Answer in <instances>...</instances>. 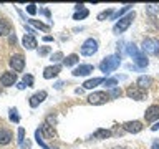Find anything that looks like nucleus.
<instances>
[{
  "label": "nucleus",
  "mask_w": 159,
  "mask_h": 149,
  "mask_svg": "<svg viewBox=\"0 0 159 149\" xmlns=\"http://www.w3.org/2000/svg\"><path fill=\"white\" fill-rule=\"evenodd\" d=\"M119 65H121V56L119 55H109V56L103 58V61L99 63V70L103 73H111L114 71Z\"/></svg>",
  "instance_id": "f257e3e1"
},
{
  "label": "nucleus",
  "mask_w": 159,
  "mask_h": 149,
  "mask_svg": "<svg viewBox=\"0 0 159 149\" xmlns=\"http://www.w3.org/2000/svg\"><path fill=\"white\" fill-rule=\"evenodd\" d=\"M128 53H129V55H131V56H133L134 63H136L138 66L144 68V66H148V65H149V60H148V56H146V55H144L143 52H139L136 45L129 43V45H128Z\"/></svg>",
  "instance_id": "f03ea898"
},
{
  "label": "nucleus",
  "mask_w": 159,
  "mask_h": 149,
  "mask_svg": "<svg viewBox=\"0 0 159 149\" xmlns=\"http://www.w3.org/2000/svg\"><path fill=\"white\" fill-rule=\"evenodd\" d=\"M143 53L144 55H152V56H159V40L157 38H144L143 40Z\"/></svg>",
  "instance_id": "7ed1b4c3"
},
{
  "label": "nucleus",
  "mask_w": 159,
  "mask_h": 149,
  "mask_svg": "<svg viewBox=\"0 0 159 149\" xmlns=\"http://www.w3.org/2000/svg\"><path fill=\"white\" fill-rule=\"evenodd\" d=\"M133 20H134V12L128 13L126 17H123L121 20H119V22H116V23H114V27H113V32L116 33V35L123 33V32H126V30L129 28V25L133 23Z\"/></svg>",
  "instance_id": "20e7f679"
},
{
  "label": "nucleus",
  "mask_w": 159,
  "mask_h": 149,
  "mask_svg": "<svg viewBox=\"0 0 159 149\" xmlns=\"http://www.w3.org/2000/svg\"><path fill=\"white\" fill-rule=\"evenodd\" d=\"M96 52H98V42L94 38L84 40L83 45H81V55H84V56H93Z\"/></svg>",
  "instance_id": "39448f33"
},
{
  "label": "nucleus",
  "mask_w": 159,
  "mask_h": 149,
  "mask_svg": "<svg viewBox=\"0 0 159 149\" xmlns=\"http://www.w3.org/2000/svg\"><path fill=\"white\" fill-rule=\"evenodd\" d=\"M108 99H109L108 93H104V91H94V93H91L88 96V103L89 104H104Z\"/></svg>",
  "instance_id": "423d86ee"
},
{
  "label": "nucleus",
  "mask_w": 159,
  "mask_h": 149,
  "mask_svg": "<svg viewBox=\"0 0 159 149\" xmlns=\"http://www.w3.org/2000/svg\"><path fill=\"white\" fill-rule=\"evenodd\" d=\"M126 94L129 98L136 99V101H143L144 99V89H141L138 84H131V86L126 89Z\"/></svg>",
  "instance_id": "0eeeda50"
},
{
  "label": "nucleus",
  "mask_w": 159,
  "mask_h": 149,
  "mask_svg": "<svg viewBox=\"0 0 159 149\" xmlns=\"http://www.w3.org/2000/svg\"><path fill=\"white\" fill-rule=\"evenodd\" d=\"M144 119H146V123H152L159 119V104H151L144 113Z\"/></svg>",
  "instance_id": "6e6552de"
},
{
  "label": "nucleus",
  "mask_w": 159,
  "mask_h": 149,
  "mask_svg": "<svg viewBox=\"0 0 159 149\" xmlns=\"http://www.w3.org/2000/svg\"><path fill=\"white\" fill-rule=\"evenodd\" d=\"M10 66H12L13 71H22L23 66H25V58L20 53L13 55V56L10 58Z\"/></svg>",
  "instance_id": "1a4fd4ad"
},
{
  "label": "nucleus",
  "mask_w": 159,
  "mask_h": 149,
  "mask_svg": "<svg viewBox=\"0 0 159 149\" xmlns=\"http://www.w3.org/2000/svg\"><path fill=\"white\" fill-rule=\"evenodd\" d=\"M143 123L141 121H128V123H124L123 124V131H126V133H133V134H136L139 131H143Z\"/></svg>",
  "instance_id": "9d476101"
},
{
  "label": "nucleus",
  "mask_w": 159,
  "mask_h": 149,
  "mask_svg": "<svg viewBox=\"0 0 159 149\" xmlns=\"http://www.w3.org/2000/svg\"><path fill=\"white\" fill-rule=\"evenodd\" d=\"M15 81H17V74L13 71H5L2 76H0L2 86H12V84H15Z\"/></svg>",
  "instance_id": "9b49d317"
},
{
  "label": "nucleus",
  "mask_w": 159,
  "mask_h": 149,
  "mask_svg": "<svg viewBox=\"0 0 159 149\" xmlns=\"http://www.w3.org/2000/svg\"><path fill=\"white\" fill-rule=\"evenodd\" d=\"M93 70H94L93 65H80L73 70V74L75 76H86V74L93 73Z\"/></svg>",
  "instance_id": "f8f14e48"
},
{
  "label": "nucleus",
  "mask_w": 159,
  "mask_h": 149,
  "mask_svg": "<svg viewBox=\"0 0 159 149\" xmlns=\"http://www.w3.org/2000/svg\"><path fill=\"white\" fill-rule=\"evenodd\" d=\"M61 71V66L60 65H53V66H47L43 70V78L45 79H50V78H55L58 76V73Z\"/></svg>",
  "instance_id": "ddd939ff"
},
{
  "label": "nucleus",
  "mask_w": 159,
  "mask_h": 149,
  "mask_svg": "<svg viewBox=\"0 0 159 149\" xmlns=\"http://www.w3.org/2000/svg\"><path fill=\"white\" fill-rule=\"evenodd\" d=\"M45 98H47V91H38V93H35L33 96H30V106L32 108H37L40 103H43L45 101Z\"/></svg>",
  "instance_id": "4468645a"
},
{
  "label": "nucleus",
  "mask_w": 159,
  "mask_h": 149,
  "mask_svg": "<svg viewBox=\"0 0 159 149\" xmlns=\"http://www.w3.org/2000/svg\"><path fill=\"white\" fill-rule=\"evenodd\" d=\"M12 139H13V133L10 131V129H5V128L0 129V144H2V146L8 144Z\"/></svg>",
  "instance_id": "2eb2a0df"
},
{
  "label": "nucleus",
  "mask_w": 159,
  "mask_h": 149,
  "mask_svg": "<svg viewBox=\"0 0 159 149\" xmlns=\"http://www.w3.org/2000/svg\"><path fill=\"white\" fill-rule=\"evenodd\" d=\"M22 43H23V48H27V50H35L37 48V38H35L33 35H25Z\"/></svg>",
  "instance_id": "dca6fc26"
},
{
  "label": "nucleus",
  "mask_w": 159,
  "mask_h": 149,
  "mask_svg": "<svg viewBox=\"0 0 159 149\" xmlns=\"http://www.w3.org/2000/svg\"><path fill=\"white\" fill-rule=\"evenodd\" d=\"M10 33H12V25H10L7 20L0 18V37H7Z\"/></svg>",
  "instance_id": "f3484780"
},
{
  "label": "nucleus",
  "mask_w": 159,
  "mask_h": 149,
  "mask_svg": "<svg viewBox=\"0 0 159 149\" xmlns=\"http://www.w3.org/2000/svg\"><path fill=\"white\" fill-rule=\"evenodd\" d=\"M104 83V78H91V79H86V81L83 83V88L84 89H93L94 86H98V84Z\"/></svg>",
  "instance_id": "a211bd4d"
},
{
  "label": "nucleus",
  "mask_w": 159,
  "mask_h": 149,
  "mask_svg": "<svg viewBox=\"0 0 159 149\" xmlns=\"http://www.w3.org/2000/svg\"><path fill=\"white\" fill-rule=\"evenodd\" d=\"M136 84H138L141 89H148V88L152 84V78H151V76H139L138 81H136Z\"/></svg>",
  "instance_id": "6ab92c4d"
},
{
  "label": "nucleus",
  "mask_w": 159,
  "mask_h": 149,
  "mask_svg": "<svg viewBox=\"0 0 159 149\" xmlns=\"http://www.w3.org/2000/svg\"><path fill=\"white\" fill-rule=\"evenodd\" d=\"M111 134L113 133L109 131V129H96V131L93 133V138L94 139H108Z\"/></svg>",
  "instance_id": "aec40b11"
},
{
  "label": "nucleus",
  "mask_w": 159,
  "mask_h": 149,
  "mask_svg": "<svg viewBox=\"0 0 159 149\" xmlns=\"http://www.w3.org/2000/svg\"><path fill=\"white\" fill-rule=\"evenodd\" d=\"M40 129H42V133H45V136H47V139H52V138H55V136H57V133H55V129H53L52 126H50V124H47V123H45V124H42V128H40Z\"/></svg>",
  "instance_id": "412c9836"
},
{
  "label": "nucleus",
  "mask_w": 159,
  "mask_h": 149,
  "mask_svg": "<svg viewBox=\"0 0 159 149\" xmlns=\"http://www.w3.org/2000/svg\"><path fill=\"white\" fill-rule=\"evenodd\" d=\"M35 139H37V142H38V146H40V147L48 149V144L45 142V139H43V133H42V129H37V131H35Z\"/></svg>",
  "instance_id": "4be33fe9"
},
{
  "label": "nucleus",
  "mask_w": 159,
  "mask_h": 149,
  "mask_svg": "<svg viewBox=\"0 0 159 149\" xmlns=\"http://www.w3.org/2000/svg\"><path fill=\"white\" fill-rule=\"evenodd\" d=\"M80 61V60H78V55H68V56L66 58H65L63 60V63H65V66H73V65H76Z\"/></svg>",
  "instance_id": "5701e85b"
},
{
  "label": "nucleus",
  "mask_w": 159,
  "mask_h": 149,
  "mask_svg": "<svg viewBox=\"0 0 159 149\" xmlns=\"http://www.w3.org/2000/svg\"><path fill=\"white\" fill-rule=\"evenodd\" d=\"M27 22H28V23H32L33 27H37V28H40V30H43V32H50V27H48V25H45V23H42V22H38V20L28 18Z\"/></svg>",
  "instance_id": "b1692460"
},
{
  "label": "nucleus",
  "mask_w": 159,
  "mask_h": 149,
  "mask_svg": "<svg viewBox=\"0 0 159 149\" xmlns=\"http://www.w3.org/2000/svg\"><path fill=\"white\" fill-rule=\"evenodd\" d=\"M89 15V12H88V8H81V10H78L76 13H75V20H83V18H86Z\"/></svg>",
  "instance_id": "393cba45"
},
{
  "label": "nucleus",
  "mask_w": 159,
  "mask_h": 149,
  "mask_svg": "<svg viewBox=\"0 0 159 149\" xmlns=\"http://www.w3.org/2000/svg\"><path fill=\"white\" fill-rule=\"evenodd\" d=\"M131 7H133V5H124V7H123L121 10H118V12H114V13H113V17H111V20H116L118 17H121V15H123L124 12H128V10L131 8Z\"/></svg>",
  "instance_id": "a878e982"
},
{
  "label": "nucleus",
  "mask_w": 159,
  "mask_h": 149,
  "mask_svg": "<svg viewBox=\"0 0 159 149\" xmlns=\"http://www.w3.org/2000/svg\"><path fill=\"white\" fill-rule=\"evenodd\" d=\"M114 12H113V8H108V10H104V12L101 13H98V20H104V18H108V17H111Z\"/></svg>",
  "instance_id": "bb28decb"
},
{
  "label": "nucleus",
  "mask_w": 159,
  "mask_h": 149,
  "mask_svg": "<svg viewBox=\"0 0 159 149\" xmlns=\"http://www.w3.org/2000/svg\"><path fill=\"white\" fill-rule=\"evenodd\" d=\"M116 84H118V78H108V79H104V86H108V88H116Z\"/></svg>",
  "instance_id": "cd10ccee"
},
{
  "label": "nucleus",
  "mask_w": 159,
  "mask_h": 149,
  "mask_svg": "<svg viewBox=\"0 0 159 149\" xmlns=\"http://www.w3.org/2000/svg\"><path fill=\"white\" fill-rule=\"evenodd\" d=\"M121 94H123V91L119 89V86H116V88H113L111 91L108 93V96L109 98H118V96H121Z\"/></svg>",
  "instance_id": "c85d7f7f"
},
{
  "label": "nucleus",
  "mask_w": 159,
  "mask_h": 149,
  "mask_svg": "<svg viewBox=\"0 0 159 149\" xmlns=\"http://www.w3.org/2000/svg\"><path fill=\"white\" fill-rule=\"evenodd\" d=\"M50 60H52L53 63H58L60 60H63V53H61V52H57V53H53V55H52V58H50Z\"/></svg>",
  "instance_id": "c756f323"
},
{
  "label": "nucleus",
  "mask_w": 159,
  "mask_h": 149,
  "mask_svg": "<svg viewBox=\"0 0 159 149\" xmlns=\"http://www.w3.org/2000/svg\"><path fill=\"white\" fill-rule=\"evenodd\" d=\"M10 119H12L13 123H18L20 121V118H18V114H17V109H15V108L10 109Z\"/></svg>",
  "instance_id": "7c9ffc66"
},
{
  "label": "nucleus",
  "mask_w": 159,
  "mask_h": 149,
  "mask_svg": "<svg viewBox=\"0 0 159 149\" xmlns=\"http://www.w3.org/2000/svg\"><path fill=\"white\" fill-rule=\"evenodd\" d=\"M50 52H52V47H42L38 50V55L40 56H45V55H48Z\"/></svg>",
  "instance_id": "2f4dec72"
},
{
  "label": "nucleus",
  "mask_w": 159,
  "mask_h": 149,
  "mask_svg": "<svg viewBox=\"0 0 159 149\" xmlns=\"http://www.w3.org/2000/svg\"><path fill=\"white\" fill-rule=\"evenodd\" d=\"M23 139H25V129L20 128L18 129V144L20 146H23Z\"/></svg>",
  "instance_id": "473e14b6"
},
{
  "label": "nucleus",
  "mask_w": 159,
  "mask_h": 149,
  "mask_svg": "<svg viewBox=\"0 0 159 149\" xmlns=\"http://www.w3.org/2000/svg\"><path fill=\"white\" fill-rule=\"evenodd\" d=\"M23 83L27 84V86H32V84H33V76H32V74H25V76H23Z\"/></svg>",
  "instance_id": "72a5a7b5"
},
{
  "label": "nucleus",
  "mask_w": 159,
  "mask_h": 149,
  "mask_svg": "<svg viewBox=\"0 0 159 149\" xmlns=\"http://www.w3.org/2000/svg\"><path fill=\"white\" fill-rule=\"evenodd\" d=\"M27 12L30 15H35V13H37V5H35V3H28L27 5Z\"/></svg>",
  "instance_id": "f704fd0d"
},
{
  "label": "nucleus",
  "mask_w": 159,
  "mask_h": 149,
  "mask_svg": "<svg viewBox=\"0 0 159 149\" xmlns=\"http://www.w3.org/2000/svg\"><path fill=\"white\" fill-rule=\"evenodd\" d=\"M152 149H159V141H157V139H154V142H152Z\"/></svg>",
  "instance_id": "c9c22d12"
},
{
  "label": "nucleus",
  "mask_w": 159,
  "mask_h": 149,
  "mask_svg": "<svg viewBox=\"0 0 159 149\" xmlns=\"http://www.w3.org/2000/svg\"><path fill=\"white\" fill-rule=\"evenodd\" d=\"M43 40H45V42H52V40H53V37H50V35H47V37H45Z\"/></svg>",
  "instance_id": "e433bc0d"
},
{
  "label": "nucleus",
  "mask_w": 159,
  "mask_h": 149,
  "mask_svg": "<svg viewBox=\"0 0 159 149\" xmlns=\"http://www.w3.org/2000/svg\"><path fill=\"white\" fill-rule=\"evenodd\" d=\"M18 88H20V89H23V88H27V84L22 81V83H18Z\"/></svg>",
  "instance_id": "4c0bfd02"
},
{
  "label": "nucleus",
  "mask_w": 159,
  "mask_h": 149,
  "mask_svg": "<svg viewBox=\"0 0 159 149\" xmlns=\"http://www.w3.org/2000/svg\"><path fill=\"white\" fill-rule=\"evenodd\" d=\"M151 129H152V131H156V129H159V123H156L154 126H151Z\"/></svg>",
  "instance_id": "58836bf2"
},
{
  "label": "nucleus",
  "mask_w": 159,
  "mask_h": 149,
  "mask_svg": "<svg viewBox=\"0 0 159 149\" xmlns=\"http://www.w3.org/2000/svg\"><path fill=\"white\" fill-rule=\"evenodd\" d=\"M113 149H128V147H123V146H116V147H113Z\"/></svg>",
  "instance_id": "ea45409f"
}]
</instances>
